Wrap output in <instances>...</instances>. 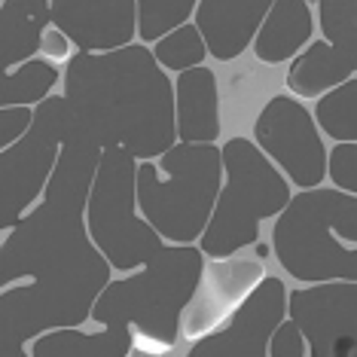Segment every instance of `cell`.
I'll use <instances>...</instances> for the list:
<instances>
[{
    "instance_id": "ac0fdd59",
    "label": "cell",
    "mask_w": 357,
    "mask_h": 357,
    "mask_svg": "<svg viewBox=\"0 0 357 357\" xmlns=\"http://www.w3.org/2000/svg\"><path fill=\"white\" fill-rule=\"evenodd\" d=\"M52 25V0H3L0 6V68L13 70L43 50Z\"/></svg>"
},
{
    "instance_id": "cb8c5ba5",
    "label": "cell",
    "mask_w": 357,
    "mask_h": 357,
    "mask_svg": "<svg viewBox=\"0 0 357 357\" xmlns=\"http://www.w3.org/2000/svg\"><path fill=\"white\" fill-rule=\"evenodd\" d=\"M330 177L339 190L357 192V141H336L330 150Z\"/></svg>"
},
{
    "instance_id": "3957f363",
    "label": "cell",
    "mask_w": 357,
    "mask_h": 357,
    "mask_svg": "<svg viewBox=\"0 0 357 357\" xmlns=\"http://www.w3.org/2000/svg\"><path fill=\"white\" fill-rule=\"evenodd\" d=\"M205 269V250L196 245H168L144 263L141 272L119 281H107L95 299L92 321L132 327L162 348H172L183 330V312L199 287Z\"/></svg>"
},
{
    "instance_id": "9c48e42d",
    "label": "cell",
    "mask_w": 357,
    "mask_h": 357,
    "mask_svg": "<svg viewBox=\"0 0 357 357\" xmlns=\"http://www.w3.org/2000/svg\"><path fill=\"white\" fill-rule=\"evenodd\" d=\"M254 141L299 190L321 186L330 174V150L324 147L318 119L294 95H272L259 107Z\"/></svg>"
},
{
    "instance_id": "d4e9b609",
    "label": "cell",
    "mask_w": 357,
    "mask_h": 357,
    "mask_svg": "<svg viewBox=\"0 0 357 357\" xmlns=\"http://www.w3.org/2000/svg\"><path fill=\"white\" fill-rule=\"evenodd\" d=\"M269 357H312L308 354V339L294 314L278 324L269 345Z\"/></svg>"
},
{
    "instance_id": "30bf717a",
    "label": "cell",
    "mask_w": 357,
    "mask_h": 357,
    "mask_svg": "<svg viewBox=\"0 0 357 357\" xmlns=\"http://www.w3.org/2000/svg\"><path fill=\"white\" fill-rule=\"evenodd\" d=\"M318 3L324 40L308 43L290 61L287 89L296 98H321L357 74V0H312Z\"/></svg>"
},
{
    "instance_id": "5b68a950",
    "label": "cell",
    "mask_w": 357,
    "mask_h": 357,
    "mask_svg": "<svg viewBox=\"0 0 357 357\" xmlns=\"http://www.w3.org/2000/svg\"><path fill=\"white\" fill-rule=\"evenodd\" d=\"M223 186L217 144L177 141L159 159H137V208L168 245H192L208 229Z\"/></svg>"
},
{
    "instance_id": "9a60e30c",
    "label": "cell",
    "mask_w": 357,
    "mask_h": 357,
    "mask_svg": "<svg viewBox=\"0 0 357 357\" xmlns=\"http://www.w3.org/2000/svg\"><path fill=\"white\" fill-rule=\"evenodd\" d=\"M275 0H199L192 22L205 34L208 52L217 61H235L263 25Z\"/></svg>"
},
{
    "instance_id": "8992f818",
    "label": "cell",
    "mask_w": 357,
    "mask_h": 357,
    "mask_svg": "<svg viewBox=\"0 0 357 357\" xmlns=\"http://www.w3.org/2000/svg\"><path fill=\"white\" fill-rule=\"evenodd\" d=\"M223 186L199 248L205 257H229L259 241V223L278 217L290 205V177L257 147L235 135L220 147Z\"/></svg>"
},
{
    "instance_id": "44dd1931",
    "label": "cell",
    "mask_w": 357,
    "mask_h": 357,
    "mask_svg": "<svg viewBox=\"0 0 357 357\" xmlns=\"http://www.w3.org/2000/svg\"><path fill=\"white\" fill-rule=\"evenodd\" d=\"M314 119L333 141H357V77L321 95Z\"/></svg>"
},
{
    "instance_id": "8fae6325",
    "label": "cell",
    "mask_w": 357,
    "mask_h": 357,
    "mask_svg": "<svg viewBox=\"0 0 357 357\" xmlns=\"http://www.w3.org/2000/svg\"><path fill=\"white\" fill-rule=\"evenodd\" d=\"M257 254L238 250L229 257H211L199 278L190 305L183 312V336L199 342L211 330H217L229 314L248 299V294L266 278V254L269 248L257 241Z\"/></svg>"
},
{
    "instance_id": "2e32d148",
    "label": "cell",
    "mask_w": 357,
    "mask_h": 357,
    "mask_svg": "<svg viewBox=\"0 0 357 357\" xmlns=\"http://www.w3.org/2000/svg\"><path fill=\"white\" fill-rule=\"evenodd\" d=\"M174 119L177 141L217 144L220 137V86L217 74L205 64L181 70L174 83Z\"/></svg>"
},
{
    "instance_id": "e0dca14e",
    "label": "cell",
    "mask_w": 357,
    "mask_h": 357,
    "mask_svg": "<svg viewBox=\"0 0 357 357\" xmlns=\"http://www.w3.org/2000/svg\"><path fill=\"white\" fill-rule=\"evenodd\" d=\"M314 37V13L312 0H275L266 13L263 25L254 37V55L259 64L294 61Z\"/></svg>"
},
{
    "instance_id": "7c38bea8",
    "label": "cell",
    "mask_w": 357,
    "mask_h": 357,
    "mask_svg": "<svg viewBox=\"0 0 357 357\" xmlns=\"http://www.w3.org/2000/svg\"><path fill=\"white\" fill-rule=\"evenodd\" d=\"M290 312V290L275 275H266L217 330L190 345L196 357H269L272 336Z\"/></svg>"
},
{
    "instance_id": "277c9868",
    "label": "cell",
    "mask_w": 357,
    "mask_h": 357,
    "mask_svg": "<svg viewBox=\"0 0 357 357\" xmlns=\"http://www.w3.org/2000/svg\"><path fill=\"white\" fill-rule=\"evenodd\" d=\"M333 235L357 241V192L312 186L275 217L272 250L294 281H357V248H342Z\"/></svg>"
},
{
    "instance_id": "603a6c76",
    "label": "cell",
    "mask_w": 357,
    "mask_h": 357,
    "mask_svg": "<svg viewBox=\"0 0 357 357\" xmlns=\"http://www.w3.org/2000/svg\"><path fill=\"white\" fill-rule=\"evenodd\" d=\"M199 0H137V37L156 43L162 34L192 19Z\"/></svg>"
},
{
    "instance_id": "5bb4252c",
    "label": "cell",
    "mask_w": 357,
    "mask_h": 357,
    "mask_svg": "<svg viewBox=\"0 0 357 357\" xmlns=\"http://www.w3.org/2000/svg\"><path fill=\"white\" fill-rule=\"evenodd\" d=\"M52 25L83 52H110L137 34V0H52Z\"/></svg>"
},
{
    "instance_id": "4316f807",
    "label": "cell",
    "mask_w": 357,
    "mask_h": 357,
    "mask_svg": "<svg viewBox=\"0 0 357 357\" xmlns=\"http://www.w3.org/2000/svg\"><path fill=\"white\" fill-rule=\"evenodd\" d=\"M43 52H46V59H52V61L70 59V37L64 34L61 28L50 25L46 28V34H43Z\"/></svg>"
},
{
    "instance_id": "7402d4cb",
    "label": "cell",
    "mask_w": 357,
    "mask_h": 357,
    "mask_svg": "<svg viewBox=\"0 0 357 357\" xmlns=\"http://www.w3.org/2000/svg\"><path fill=\"white\" fill-rule=\"evenodd\" d=\"M153 55H156L165 70L181 74V70H190V68H196V64H202L205 55H211V52H208L205 34L199 31L196 22H183V25H177L174 31L162 34L156 43H153Z\"/></svg>"
},
{
    "instance_id": "4fadbf2b",
    "label": "cell",
    "mask_w": 357,
    "mask_h": 357,
    "mask_svg": "<svg viewBox=\"0 0 357 357\" xmlns=\"http://www.w3.org/2000/svg\"><path fill=\"white\" fill-rule=\"evenodd\" d=\"M290 314L303 327L312 357H357V281L290 290Z\"/></svg>"
},
{
    "instance_id": "ffe728a7",
    "label": "cell",
    "mask_w": 357,
    "mask_h": 357,
    "mask_svg": "<svg viewBox=\"0 0 357 357\" xmlns=\"http://www.w3.org/2000/svg\"><path fill=\"white\" fill-rule=\"evenodd\" d=\"M59 83V68L52 59H28L19 68L3 70L0 79V107L13 104H40L50 98L52 86Z\"/></svg>"
},
{
    "instance_id": "7a4b0ae2",
    "label": "cell",
    "mask_w": 357,
    "mask_h": 357,
    "mask_svg": "<svg viewBox=\"0 0 357 357\" xmlns=\"http://www.w3.org/2000/svg\"><path fill=\"white\" fill-rule=\"evenodd\" d=\"M64 95L101 147L119 144L137 159H159L177 144L174 86L147 46L79 50L68 61Z\"/></svg>"
},
{
    "instance_id": "6da1fadb",
    "label": "cell",
    "mask_w": 357,
    "mask_h": 357,
    "mask_svg": "<svg viewBox=\"0 0 357 357\" xmlns=\"http://www.w3.org/2000/svg\"><path fill=\"white\" fill-rule=\"evenodd\" d=\"M86 208L40 199V205L3 232L0 327L10 339H37L55 327H79L110 281L107 257L83 232Z\"/></svg>"
},
{
    "instance_id": "484cf974",
    "label": "cell",
    "mask_w": 357,
    "mask_h": 357,
    "mask_svg": "<svg viewBox=\"0 0 357 357\" xmlns=\"http://www.w3.org/2000/svg\"><path fill=\"white\" fill-rule=\"evenodd\" d=\"M34 126V110L28 104H13V107H0V150L13 147L28 128Z\"/></svg>"
},
{
    "instance_id": "d6986e66",
    "label": "cell",
    "mask_w": 357,
    "mask_h": 357,
    "mask_svg": "<svg viewBox=\"0 0 357 357\" xmlns=\"http://www.w3.org/2000/svg\"><path fill=\"white\" fill-rule=\"evenodd\" d=\"M132 327L110 324L104 333H79L77 327L46 330L31 342V357H123L132 354Z\"/></svg>"
},
{
    "instance_id": "ba28073f",
    "label": "cell",
    "mask_w": 357,
    "mask_h": 357,
    "mask_svg": "<svg viewBox=\"0 0 357 357\" xmlns=\"http://www.w3.org/2000/svg\"><path fill=\"white\" fill-rule=\"evenodd\" d=\"M77 126V110L68 95H50L34 107V126L13 147L0 153V177H3V232L25 217L31 202L43 196L59 165L61 147L70 128Z\"/></svg>"
},
{
    "instance_id": "52a82bcc",
    "label": "cell",
    "mask_w": 357,
    "mask_h": 357,
    "mask_svg": "<svg viewBox=\"0 0 357 357\" xmlns=\"http://www.w3.org/2000/svg\"><path fill=\"white\" fill-rule=\"evenodd\" d=\"M137 211V156L119 144H110L101 153L83 220L92 241L119 272L141 269L165 248V238Z\"/></svg>"
}]
</instances>
